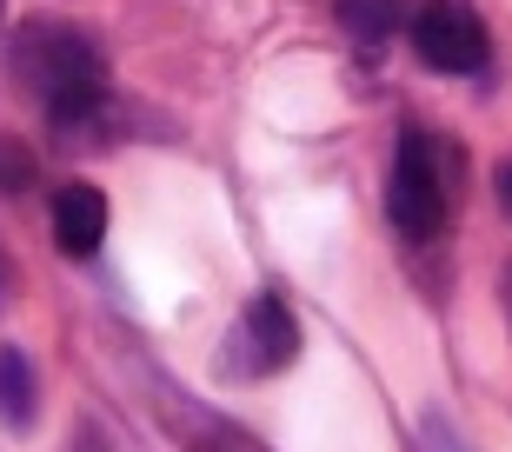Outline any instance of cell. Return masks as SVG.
I'll use <instances>...</instances> for the list:
<instances>
[{
  "instance_id": "1",
  "label": "cell",
  "mask_w": 512,
  "mask_h": 452,
  "mask_svg": "<svg viewBox=\"0 0 512 452\" xmlns=\"http://www.w3.org/2000/svg\"><path fill=\"white\" fill-rule=\"evenodd\" d=\"M14 80L47 107L60 140H87L107 127V60L80 27L67 20H20L14 34Z\"/></svg>"
},
{
  "instance_id": "2",
  "label": "cell",
  "mask_w": 512,
  "mask_h": 452,
  "mask_svg": "<svg viewBox=\"0 0 512 452\" xmlns=\"http://www.w3.org/2000/svg\"><path fill=\"white\" fill-rule=\"evenodd\" d=\"M453 207V147L433 133L406 127L393 153V180H386V220L399 240H433Z\"/></svg>"
},
{
  "instance_id": "3",
  "label": "cell",
  "mask_w": 512,
  "mask_h": 452,
  "mask_svg": "<svg viewBox=\"0 0 512 452\" xmlns=\"http://www.w3.org/2000/svg\"><path fill=\"white\" fill-rule=\"evenodd\" d=\"M293 353H300L293 306H286L280 293H253L240 326H233V339L220 346V366H227L233 379H266V373H280V366H293Z\"/></svg>"
},
{
  "instance_id": "4",
  "label": "cell",
  "mask_w": 512,
  "mask_h": 452,
  "mask_svg": "<svg viewBox=\"0 0 512 452\" xmlns=\"http://www.w3.org/2000/svg\"><path fill=\"white\" fill-rule=\"evenodd\" d=\"M413 54L433 74H479L493 40H486V20L473 0H426L413 14Z\"/></svg>"
},
{
  "instance_id": "5",
  "label": "cell",
  "mask_w": 512,
  "mask_h": 452,
  "mask_svg": "<svg viewBox=\"0 0 512 452\" xmlns=\"http://www.w3.org/2000/svg\"><path fill=\"white\" fill-rule=\"evenodd\" d=\"M100 240H107V193L87 187V180L60 187L54 193V246L67 260H87V253H100Z\"/></svg>"
},
{
  "instance_id": "6",
  "label": "cell",
  "mask_w": 512,
  "mask_h": 452,
  "mask_svg": "<svg viewBox=\"0 0 512 452\" xmlns=\"http://www.w3.org/2000/svg\"><path fill=\"white\" fill-rule=\"evenodd\" d=\"M40 413V386H34V359L20 346H0V419L7 426H27Z\"/></svg>"
},
{
  "instance_id": "7",
  "label": "cell",
  "mask_w": 512,
  "mask_h": 452,
  "mask_svg": "<svg viewBox=\"0 0 512 452\" xmlns=\"http://www.w3.org/2000/svg\"><path fill=\"white\" fill-rule=\"evenodd\" d=\"M340 20L353 27V40L366 54H380L386 34H393V0H340Z\"/></svg>"
},
{
  "instance_id": "8",
  "label": "cell",
  "mask_w": 512,
  "mask_h": 452,
  "mask_svg": "<svg viewBox=\"0 0 512 452\" xmlns=\"http://www.w3.org/2000/svg\"><path fill=\"white\" fill-rule=\"evenodd\" d=\"M193 426L200 433H187V452H266L247 426H227V419H207V413H193Z\"/></svg>"
},
{
  "instance_id": "9",
  "label": "cell",
  "mask_w": 512,
  "mask_h": 452,
  "mask_svg": "<svg viewBox=\"0 0 512 452\" xmlns=\"http://www.w3.org/2000/svg\"><path fill=\"white\" fill-rule=\"evenodd\" d=\"M40 187V160L27 140H14V133H0V193H34Z\"/></svg>"
},
{
  "instance_id": "10",
  "label": "cell",
  "mask_w": 512,
  "mask_h": 452,
  "mask_svg": "<svg viewBox=\"0 0 512 452\" xmlns=\"http://www.w3.org/2000/svg\"><path fill=\"white\" fill-rule=\"evenodd\" d=\"M426 439H433L439 452H459V446H453V426H446V419H426Z\"/></svg>"
},
{
  "instance_id": "11",
  "label": "cell",
  "mask_w": 512,
  "mask_h": 452,
  "mask_svg": "<svg viewBox=\"0 0 512 452\" xmlns=\"http://www.w3.org/2000/svg\"><path fill=\"white\" fill-rule=\"evenodd\" d=\"M493 187H499V207H506V220H512V160L499 167V180H493Z\"/></svg>"
},
{
  "instance_id": "12",
  "label": "cell",
  "mask_w": 512,
  "mask_h": 452,
  "mask_svg": "<svg viewBox=\"0 0 512 452\" xmlns=\"http://www.w3.org/2000/svg\"><path fill=\"white\" fill-rule=\"evenodd\" d=\"M74 452H107V439H100V433H80V439H74Z\"/></svg>"
},
{
  "instance_id": "13",
  "label": "cell",
  "mask_w": 512,
  "mask_h": 452,
  "mask_svg": "<svg viewBox=\"0 0 512 452\" xmlns=\"http://www.w3.org/2000/svg\"><path fill=\"white\" fill-rule=\"evenodd\" d=\"M0 286H7V253H0Z\"/></svg>"
},
{
  "instance_id": "14",
  "label": "cell",
  "mask_w": 512,
  "mask_h": 452,
  "mask_svg": "<svg viewBox=\"0 0 512 452\" xmlns=\"http://www.w3.org/2000/svg\"><path fill=\"white\" fill-rule=\"evenodd\" d=\"M506 306H512V273H506Z\"/></svg>"
}]
</instances>
